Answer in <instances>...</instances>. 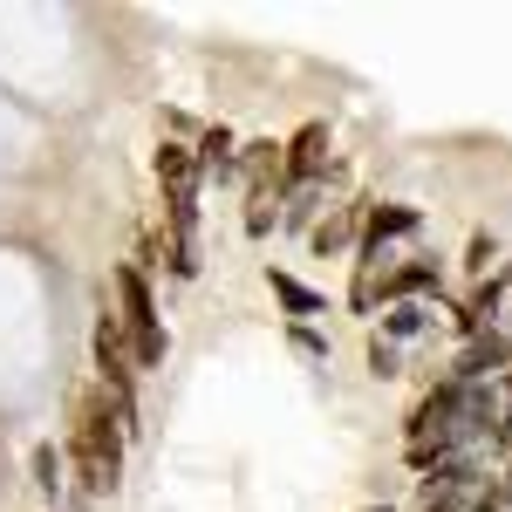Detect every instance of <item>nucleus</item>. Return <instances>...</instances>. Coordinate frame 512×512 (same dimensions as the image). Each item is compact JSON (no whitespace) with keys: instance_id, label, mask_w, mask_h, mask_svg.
Segmentation results:
<instances>
[{"instance_id":"nucleus-1","label":"nucleus","mask_w":512,"mask_h":512,"mask_svg":"<svg viewBox=\"0 0 512 512\" xmlns=\"http://www.w3.org/2000/svg\"><path fill=\"white\" fill-rule=\"evenodd\" d=\"M76 458H82V478H89V492H110V485H117V472H123V444H117V431H110V417H103V410H89V417H82Z\"/></svg>"},{"instance_id":"nucleus-2","label":"nucleus","mask_w":512,"mask_h":512,"mask_svg":"<svg viewBox=\"0 0 512 512\" xmlns=\"http://www.w3.org/2000/svg\"><path fill=\"white\" fill-rule=\"evenodd\" d=\"M117 294H123V321H130V342H137V362H158L164 355V328H158V308H151V287L137 267L117 274Z\"/></svg>"},{"instance_id":"nucleus-3","label":"nucleus","mask_w":512,"mask_h":512,"mask_svg":"<svg viewBox=\"0 0 512 512\" xmlns=\"http://www.w3.org/2000/svg\"><path fill=\"white\" fill-rule=\"evenodd\" d=\"M506 362H512L506 335H478L472 349L458 355V383H478V376H492V369H506Z\"/></svg>"},{"instance_id":"nucleus-4","label":"nucleus","mask_w":512,"mask_h":512,"mask_svg":"<svg viewBox=\"0 0 512 512\" xmlns=\"http://www.w3.org/2000/svg\"><path fill=\"white\" fill-rule=\"evenodd\" d=\"M321 164H328V123H308V130L294 137V151H287V171H294V178H315Z\"/></svg>"},{"instance_id":"nucleus-5","label":"nucleus","mask_w":512,"mask_h":512,"mask_svg":"<svg viewBox=\"0 0 512 512\" xmlns=\"http://www.w3.org/2000/svg\"><path fill=\"white\" fill-rule=\"evenodd\" d=\"M403 233H417V212H410V205H376V212H369V246L403 239Z\"/></svg>"},{"instance_id":"nucleus-6","label":"nucleus","mask_w":512,"mask_h":512,"mask_svg":"<svg viewBox=\"0 0 512 512\" xmlns=\"http://www.w3.org/2000/svg\"><path fill=\"white\" fill-rule=\"evenodd\" d=\"M96 362L110 369V383L123 390V342H117V321L103 315V328H96Z\"/></svg>"},{"instance_id":"nucleus-7","label":"nucleus","mask_w":512,"mask_h":512,"mask_svg":"<svg viewBox=\"0 0 512 512\" xmlns=\"http://www.w3.org/2000/svg\"><path fill=\"white\" fill-rule=\"evenodd\" d=\"M431 280H437V267H431V260H417V267H396L383 294H396V301H403V294H417V287H431Z\"/></svg>"},{"instance_id":"nucleus-8","label":"nucleus","mask_w":512,"mask_h":512,"mask_svg":"<svg viewBox=\"0 0 512 512\" xmlns=\"http://www.w3.org/2000/svg\"><path fill=\"white\" fill-rule=\"evenodd\" d=\"M274 294L294 308V315H321V294H308L301 280H287V274H274Z\"/></svg>"},{"instance_id":"nucleus-9","label":"nucleus","mask_w":512,"mask_h":512,"mask_svg":"<svg viewBox=\"0 0 512 512\" xmlns=\"http://www.w3.org/2000/svg\"><path fill=\"white\" fill-rule=\"evenodd\" d=\"M349 226H355V212H328V219L315 226V246H321V253H335V246L349 239Z\"/></svg>"},{"instance_id":"nucleus-10","label":"nucleus","mask_w":512,"mask_h":512,"mask_svg":"<svg viewBox=\"0 0 512 512\" xmlns=\"http://www.w3.org/2000/svg\"><path fill=\"white\" fill-rule=\"evenodd\" d=\"M424 315H431V308H417V301H396L390 315H383V328H390V335H417V328H424Z\"/></svg>"},{"instance_id":"nucleus-11","label":"nucleus","mask_w":512,"mask_h":512,"mask_svg":"<svg viewBox=\"0 0 512 512\" xmlns=\"http://www.w3.org/2000/svg\"><path fill=\"white\" fill-rule=\"evenodd\" d=\"M35 478H41V485H48V492H55V451H48V444H41V451H35Z\"/></svg>"},{"instance_id":"nucleus-12","label":"nucleus","mask_w":512,"mask_h":512,"mask_svg":"<svg viewBox=\"0 0 512 512\" xmlns=\"http://www.w3.org/2000/svg\"><path fill=\"white\" fill-rule=\"evenodd\" d=\"M369 362H376V376H396V349H390V342H376V349H369Z\"/></svg>"},{"instance_id":"nucleus-13","label":"nucleus","mask_w":512,"mask_h":512,"mask_svg":"<svg viewBox=\"0 0 512 512\" xmlns=\"http://www.w3.org/2000/svg\"><path fill=\"white\" fill-rule=\"evenodd\" d=\"M383 512H390V506H383Z\"/></svg>"}]
</instances>
